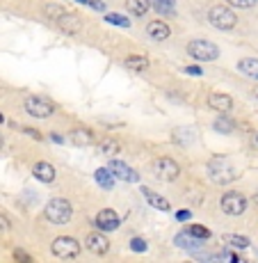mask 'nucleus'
Segmentation results:
<instances>
[{
    "label": "nucleus",
    "instance_id": "14",
    "mask_svg": "<svg viewBox=\"0 0 258 263\" xmlns=\"http://www.w3.org/2000/svg\"><path fill=\"white\" fill-rule=\"evenodd\" d=\"M69 140L75 146H92L94 144V133L89 128H73L69 133Z\"/></svg>",
    "mask_w": 258,
    "mask_h": 263
},
{
    "label": "nucleus",
    "instance_id": "32",
    "mask_svg": "<svg viewBox=\"0 0 258 263\" xmlns=\"http://www.w3.org/2000/svg\"><path fill=\"white\" fill-rule=\"evenodd\" d=\"M87 5L94 9V12H105V5L101 0H87Z\"/></svg>",
    "mask_w": 258,
    "mask_h": 263
},
{
    "label": "nucleus",
    "instance_id": "5",
    "mask_svg": "<svg viewBox=\"0 0 258 263\" xmlns=\"http://www.w3.org/2000/svg\"><path fill=\"white\" fill-rule=\"evenodd\" d=\"M80 242L75 238H71V236H59V238L53 240V245H50V252H53L57 259H75V256L80 254Z\"/></svg>",
    "mask_w": 258,
    "mask_h": 263
},
{
    "label": "nucleus",
    "instance_id": "22",
    "mask_svg": "<svg viewBox=\"0 0 258 263\" xmlns=\"http://www.w3.org/2000/svg\"><path fill=\"white\" fill-rule=\"evenodd\" d=\"M57 25L62 30H67V32H78V30H80V18L73 16V14L64 12L62 16H57Z\"/></svg>",
    "mask_w": 258,
    "mask_h": 263
},
{
    "label": "nucleus",
    "instance_id": "23",
    "mask_svg": "<svg viewBox=\"0 0 258 263\" xmlns=\"http://www.w3.org/2000/svg\"><path fill=\"white\" fill-rule=\"evenodd\" d=\"M151 9L165 14V16H171L176 12V0H151Z\"/></svg>",
    "mask_w": 258,
    "mask_h": 263
},
{
    "label": "nucleus",
    "instance_id": "1",
    "mask_svg": "<svg viewBox=\"0 0 258 263\" xmlns=\"http://www.w3.org/2000/svg\"><path fill=\"white\" fill-rule=\"evenodd\" d=\"M44 213H46V220L53 222V224H67V222L71 220V215H73V209H71L69 199L55 197V199H50L46 204Z\"/></svg>",
    "mask_w": 258,
    "mask_h": 263
},
{
    "label": "nucleus",
    "instance_id": "2",
    "mask_svg": "<svg viewBox=\"0 0 258 263\" xmlns=\"http://www.w3.org/2000/svg\"><path fill=\"white\" fill-rule=\"evenodd\" d=\"M208 176L215 181V183L226 185V183H231V181L237 179V172L226 158H212L208 163Z\"/></svg>",
    "mask_w": 258,
    "mask_h": 263
},
{
    "label": "nucleus",
    "instance_id": "15",
    "mask_svg": "<svg viewBox=\"0 0 258 263\" xmlns=\"http://www.w3.org/2000/svg\"><path fill=\"white\" fill-rule=\"evenodd\" d=\"M32 172H34V176H37L39 181H44V183H53L55 176H57V172H55L53 165H50V163H44V160L34 165Z\"/></svg>",
    "mask_w": 258,
    "mask_h": 263
},
{
    "label": "nucleus",
    "instance_id": "3",
    "mask_svg": "<svg viewBox=\"0 0 258 263\" xmlns=\"http://www.w3.org/2000/svg\"><path fill=\"white\" fill-rule=\"evenodd\" d=\"M208 21L212 28H217V30H233L235 25H237V16H235V12L233 9H229V7H222V5H215V7H210V12H208Z\"/></svg>",
    "mask_w": 258,
    "mask_h": 263
},
{
    "label": "nucleus",
    "instance_id": "20",
    "mask_svg": "<svg viewBox=\"0 0 258 263\" xmlns=\"http://www.w3.org/2000/svg\"><path fill=\"white\" fill-rule=\"evenodd\" d=\"M94 179H96V183H98L103 190H112L114 176H112V172H110L108 167H98V170H96L94 172Z\"/></svg>",
    "mask_w": 258,
    "mask_h": 263
},
{
    "label": "nucleus",
    "instance_id": "6",
    "mask_svg": "<svg viewBox=\"0 0 258 263\" xmlns=\"http://www.w3.org/2000/svg\"><path fill=\"white\" fill-rule=\"evenodd\" d=\"M220 206L226 215H242L247 211V197L242 192H235V190H229L222 195L220 199Z\"/></svg>",
    "mask_w": 258,
    "mask_h": 263
},
{
    "label": "nucleus",
    "instance_id": "10",
    "mask_svg": "<svg viewBox=\"0 0 258 263\" xmlns=\"http://www.w3.org/2000/svg\"><path fill=\"white\" fill-rule=\"evenodd\" d=\"M119 224H121V217L114 213L112 209H103L96 215V227H98V231H117Z\"/></svg>",
    "mask_w": 258,
    "mask_h": 263
},
{
    "label": "nucleus",
    "instance_id": "34",
    "mask_svg": "<svg viewBox=\"0 0 258 263\" xmlns=\"http://www.w3.org/2000/svg\"><path fill=\"white\" fill-rule=\"evenodd\" d=\"M9 227H12V224H9V220H7V217H5L3 213H0V231H7Z\"/></svg>",
    "mask_w": 258,
    "mask_h": 263
},
{
    "label": "nucleus",
    "instance_id": "33",
    "mask_svg": "<svg viewBox=\"0 0 258 263\" xmlns=\"http://www.w3.org/2000/svg\"><path fill=\"white\" fill-rule=\"evenodd\" d=\"M14 259H16V261H32V256L25 254V252H21V250H16V252H14Z\"/></svg>",
    "mask_w": 258,
    "mask_h": 263
},
{
    "label": "nucleus",
    "instance_id": "36",
    "mask_svg": "<svg viewBox=\"0 0 258 263\" xmlns=\"http://www.w3.org/2000/svg\"><path fill=\"white\" fill-rule=\"evenodd\" d=\"M23 133H28L32 140H42V133H37L34 128H23Z\"/></svg>",
    "mask_w": 258,
    "mask_h": 263
},
{
    "label": "nucleus",
    "instance_id": "11",
    "mask_svg": "<svg viewBox=\"0 0 258 263\" xmlns=\"http://www.w3.org/2000/svg\"><path fill=\"white\" fill-rule=\"evenodd\" d=\"M85 247H87L89 252H94V254H108L110 240L105 238L103 234H89L87 240H85Z\"/></svg>",
    "mask_w": 258,
    "mask_h": 263
},
{
    "label": "nucleus",
    "instance_id": "40",
    "mask_svg": "<svg viewBox=\"0 0 258 263\" xmlns=\"http://www.w3.org/2000/svg\"><path fill=\"white\" fill-rule=\"evenodd\" d=\"M254 201H256V204H258V190H256V195H254Z\"/></svg>",
    "mask_w": 258,
    "mask_h": 263
},
{
    "label": "nucleus",
    "instance_id": "17",
    "mask_svg": "<svg viewBox=\"0 0 258 263\" xmlns=\"http://www.w3.org/2000/svg\"><path fill=\"white\" fill-rule=\"evenodd\" d=\"M174 242L178 247H183V250H199V247H204V238H194V236H190V234H178L174 238Z\"/></svg>",
    "mask_w": 258,
    "mask_h": 263
},
{
    "label": "nucleus",
    "instance_id": "4",
    "mask_svg": "<svg viewBox=\"0 0 258 263\" xmlns=\"http://www.w3.org/2000/svg\"><path fill=\"white\" fill-rule=\"evenodd\" d=\"M188 53L196 62H212V60L220 58V48L208 39H192L188 44Z\"/></svg>",
    "mask_w": 258,
    "mask_h": 263
},
{
    "label": "nucleus",
    "instance_id": "7",
    "mask_svg": "<svg viewBox=\"0 0 258 263\" xmlns=\"http://www.w3.org/2000/svg\"><path fill=\"white\" fill-rule=\"evenodd\" d=\"M25 110L30 117L48 119L55 112V103L48 99H42V96H30V99H25Z\"/></svg>",
    "mask_w": 258,
    "mask_h": 263
},
{
    "label": "nucleus",
    "instance_id": "28",
    "mask_svg": "<svg viewBox=\"0 0 258 263\" xmlns=\"http://www.w3.org/2000/svg\"><path fill=\"white\" fill-rule=\"evenodd\" d=\"M192 135H194V133H192L190 128H188V130H183V128H176V130H174V142H178V144H190L192 140H194V138H192Z\"/></svg>",
    "mask_w": 258,
    "mask_h": 263
},
{
    "label": "nucleus",
    "instance_id": "18",
    "mask_svg": "<svg viewBox=\"0 0 258 263\" xmlns=\"http://www.w3.org/2000/svg\"><path fill=\"white\" fill-rule=\"evenodd\" d=\"M237 71L258 80V58H245L237 62Z\"/></svg>",
    "mask_w": 258,
    "mask_h": 263
},
{
    "label": "nucleus",
    "instance_id": "44",
    "mask_svg": "<svg viewBox=\"0 0 258 263\" xmlns=\"http://www.w3.org/2000/svg\"><path fill=\"white\" fill-rule=\"evenodd\" d=\"M256 142H258V133H256Z\"/></svg>",
    "mask_w": 258,
    "mask_h": 263
},
{
    "label": "nucleus",
    "instance_id": "31",
    "mask_svg": "<svg viewBox=\"0 0 258 263\" xmlns=\"http://www.w3.org/2000/svg\"><path fill=\"white\" fill-rule=\"evenodd\" d=\"M130 250L140 252V254H142V252H146V242L142 240V238H133V240H130Z\"/></svg>",
    "mask_w": 258,
    "mask_h": 263
},
{
    "label": "nucleus",
    "instance_id": "21",
    "mask_svg": "<svg viewBox=\"0 0 258 263\" xmlns=\"http://www.w3.org/2000/svg\"><path fill=\"white\" fill-rule=\"evenodd\" d=\"M126 9H128L133 16H144L151 9V0H126Z\"/></svg>",
    "mask_w": 258,
    "mask_h": 263
},
{
    "label": "nucleus",
    "instance_id": "25",
    "mask_svg": "<svg viewBox=\"0 0 258 263\" xmlns=\"http://www.w3.org/2000/svg\"><path fill=\"white\" fill-rule=\"evenodd\" d=\"M98 149H101V154L103 156H108V158H112V156H117L119 154V142L117 140H112V138H105V140H101V144H98Z\"/></svg>",
    "mask_w": 258,
    "mask_h": 263
},
{
    "label": "nucleus",
    "instance_id": "39",
    "mask_svg": "<svg viewBox=\"0 0 258 263\" xmlns=\"http://www.w3.org/2000/svg\"><path fill=\"white\" fill-rule=\"evenodd\" d=\"M3 142H5V140H3V133H0V149H3Z\"/></svg>",
    "mask_w": 258,
    "mask_h": 263
},
{
    "label": "nucleus",
    "instance_id": "42",
    "mask_svg": "<svg viewBox=\"0 0 258 263\" xmlns=\"http://www.w3.org/2000/svg\"><path fill=\"white\" fill-rule=\"evenodd\" d=\"M254 96H258V87H256V89H254Z\"/></svg>",
    "mask_w": 258,
    "mask_h": 263
},
{
    "label": "nucleus",
    "instance_id": "29",
    "mask_svg": "<svg viewBox=\"0 0 258 263\" xmlns=\"http://www.w3.org/2000/svg\"><path fill=\"white\" fill-rule=\"evenodd\" d=\"M105 21L108 23H114V25H119V28H128L130 21L126 16H121V14H105Z\"/></svg>",
    "mask_w": 258,
    "mask_h": 263
},
{
    "label": "nucleus",
    "instance_id": "8",
    "mask_svg": "<svg viewBox=\"0 0 258 263\" xmlns=\"http://www.w3.org/2000/svg\"><path fill=\"white\" fill-rule=\"evenodd\" d=\"M153 172H155V176H158L160 181H176L181 176V167H178V163H176L174 158H158L153 163Z\"/></svg>",
    "mask_w": 258,
    "mask_h": 263
},
{
    "label": "nucleus",
    "instance_id": "30",
    "mask_svg": "<svg viewBox=\"0 0 258 263\" xmlns=\"http://www.w3.org/2000/svg\"><path fill=\"white\" fill-rule=\"evenodd\" d=\"M226 3L231 5V7H240V9H249L254 7V5L258 3V0H226Z\"/></svg>",
    "mask_w": 258,
    "mask_h": 263
},
{
    "label": "nucleus",
    "instance_id": "35",
    "mask_svg": "<svg viewBox=\"0 0 258 263\" xmlns=\"http://www.w3.org/2000/svg\"><path fill=\"white\" fill-rule=\"evenodd\" d=\"M176 217H178L181 222H188L190 217H192V213H190V211H178V213H176Z\"/></svg>",
    "mask_w": 258,
    "mask_h": 263
},
{
    "label": "nucleus",
    "instance_id": "38",
    "mask_svg": "<svg viewBox=\"0 0 258 263\" xmlns=\"http://www.w3.org/2000/svg\"><path fill=\"white\" fill-rule=\"evenodd\" d=\"M50 140H53V142H57V144H62L64 142V138L59 133H50Z\"/></svg>",
    "mask_w": 258,
    "mask_h": 263
},
{
    "label": "nucleus",
    "instance_id": "12",
    "mask_svg": "<svg viewBox=\"0 0 258 263\" xmlns=\"http://www.w3.org/2000/svg\"><path fill=\"white\" fill-rule=\"evenodd\" d=\"M146 34H149L153 42H165V39L171 34V28L163 21H153V23L146 25Z\"/></svg>",
    "mask_w": 258,
    "mask_h": 263
},
{
    "label": "nucleus",
    "instance_id": "43",
    "mask_svg": "<svg viewBox=\"0 0 258 263\" xmlns=\"http://www.w3.org/2000/svg\"><path fill=\"white\" fill-rule=\"evenodd\" d=\"M0 121H5V117H3V115H0Z\"/></svg>",
    "mask_w": 258,
    "mask_h": 263
},
{
    "label": "nucleus",
    "instance_id": "37",
    "mask_svg": "<svg viewBox=\"0 0 258 263\" xmlns=\"http://www.w3.org/2000/svg\"><path fill=\"white\" fill-rule=\"evenodd\" d=\"M185 73H190V76H201L204 71H201L199 67H188V69H185Z\"/></svg>",
    "mask_w": 258,
    "mask_h": 263
},
{
    "label": "nucleus",
    "instance_id": "26",
    "mask_svg": "<svg viewBox=\"0 0 258 263\" xmlns=\"http://www.w3.org/2000/svg\"><path fill=\"white\" fill-rule=\"evenodd\" d=\"M224 242L226 245H231V247H235V250H247V247L251 245L249 238H245V236H235V234L224 236Z\"/></svg>",
    "mask_w": 258,
    "mask_h": 263
},
{
    "label": "nucleus",
    "instance_id": "24",
    "mask_svg": "<svg viewBox=\"0 0 258 263\" xmlns=\"http://www.w3.org/2000/svg\"><path fill=\"white\" fill-rule=\"evenodd\" d=\"M149 58H144V55H130V58H126V67L133 69V71H146L149 69Z\"/></svg>",
    "mask_w": 258,
    "mask_h": 263
},
{
    "label": "nucleus",
    "instance_id": "19",
    "mask_svg": "<svg viewBox=\"0 0 258 263\" xmlns=\"http://www.w3.org/2000/svg\"><path fill=\"white\" fill-rule=\"evenodd\" d=\"M212 128L222 135H231L235 130V121L231 117H226V112H222V117H217L215 121H212Z\"/></svg>",
    "mask_w": 258,
    "mask_h": 263
},
{
    "label": "nucleus",
    "instance_id": "16",
    "mask_svg": "<svg viewBox=\"0 0 258 263\" xmlns=\"http://www.w3.org/2000/svg\"><path fill=\"white\" fill-rule=\"evenodd\" d=\"M142 195H144V199L149 201L153 209H158V211H169L171 209V204L165 199V197H160L158 192H153V190H149V188H142Z\"/></svg>",
    "mask_w": 258,
    "mask_h": 263
},
{
    "label": "nucleus",
    "instance_id": "9",
    "mask_svg": "<svg viewBox=\"0 0 258 263\" xmlns=\"http://www.w3.org/2000/svg\"><path fill=\"white\" fill-rule=\"evenodd\" d=\"M108 170L112 172L114 179L126 181V183H137V181H140V174H137V172H135L133 167H128L126 163H121V160H110Z\"/></svg>",
    "mask_w": 258,
    "mask_h": 263
},
{
    "label": "nucleus",
    "instance_id": "13",
    "mask_svg": "<svg viewBox=\"0 0 258 263\" xmlns=\"http://www.w3.org/2000/svg\"><path fill=\"white\" fill-rule=\"evenodd\" d=\"M208 105L222 115V112H229V110L233 108V99H231L229 94H210L208 96Z\"/></svg>",
    "mask_w": 258,
    "mask_h": 263
},
{
    "label": "nucleus",
    "instance_id": "27",
    "mask_svg": "<svg viewBox=\"0 0 258 263\" xmlns=\"http://www.w3.org/2000/svg\"><path fill=\"white\" fill-rule=\"evenodd\" d=\"M188 234L194 236V238H204V240L212 236L210 229H206V227H201V224H190V227H188Z\"/></svg>",
    "mask_w": 258,
    "mask_h": 263
},
{
    "label": "nucleus",
    "instance_id": "41",
    "mask_svg": "<svg viewBox=\"0 0 258 263\" xmlns=\"http://www.w3.org/2000/svg\"><path fill=\"white\" fill-rule=\"evenodd\" d=\"M75 3H83V5H87V0H75Z\"/></svg>",
    "mask_w": 258,
    "mask_h": 263
}]
</instances>
